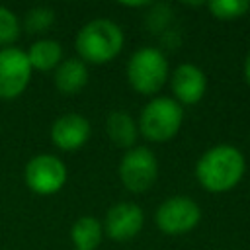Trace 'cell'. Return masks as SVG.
Listing matches in <instances>:
<instances>
[{
  "label": "cell",
  "mask_w": 250,
  "mask_h": 250,
  "mask_svg": "<svg viewBox=\"0 0 250 250\" xmlns=\"http://www.w3.org/2000/svg\"><path fill=\"white\" fill-rule=\"evenodd\" d=\"M55 23V12L47 6H35L27 10L23 18V27L29 33H47Z\"/></svg>",
  "instance_id": "ac0fdd59"
},
{
  "label": "cell",
  "mask_w": 250,
  "mask_h": 250,
  "mask_svg": "<svg viewBox=\"0 0 250 250\" xmlns=\"http://www.w3.org/2000/svg\"><path fill=\"white\" fill-rule=\"evenodd\" d=\"M170 88L172 98L184 107V105H195L203 100L207 92V76L205 72L193 64V62H180L170 72Z\"/></svg>",
  "instance_id": "30bf717a"
},
{
  "label": "cell",
  "mask_w": 250,
  "mask_h": 250,
  "mask_svg": "<svg viewBox=\"0 0 250 250\" xmlns=\"http://www.w3.org/2000/svg\"><path fill=\"white\" fill-rule=\"evenodd\" d=\"M125 76L137 94L154 98L170 78L168 59L156 47H139L127 61Z\"/></svg>",
  "instance_id": "3957f363"
},
{
  "label": "cell",
  "mask_w": 250,
  "mask_h": 250,
  "mask_svg": "<svg viewBox=\"0 0 250 250\" xmlns=\"http://www.w3.org/2000/svg\"><path fill=\"white\" fill-rule=\"evenodd\" d=\"M33 68L23 49L20 47H4L0 49V100H16L20 98L29 82Z\"/></svg>",
  "instance_id": "ba28073f"
},
{
  "label": "cell",
  "mask_w": 250,
  "mask_h": 250,
  "mask_svg": "<svg viewBox=\"0 0 250 250\" xmlns=\"http://www.w3.org/2000/svg\"><path fill=\"white\" fill-rule=\"evenodd\" d=\"M117 174L121 184L133 193L148 191L156 178H158V160L148 146L135 145L133 148L125 150L119 160Z\"/></svg>",
  "instance_id": "5b68a950"
},
{
  "label": "cell",
  "mask_w": 250,
  "mask_h": 250,
  "mask_svg": "<svg viewBox=\"0 0 250 250\" xmlns=\"http://www.w3.org/2000/svg\"><path fill=\"white\" fill-rule=\"evenodd\" d=\"M242 74H244L246 84L250 86V51H248V55H246V59H244V64H242Z\"/></svg>",
  "instance_id": "d6986e66"
},
{
  "label": "cell",
  "mask_w": 250,
  "mask_h": 250,
  "mask_svg": "<svg viewBox=\"0 0 250 250\" xmlns=\"http://www.w3.org/2000/svg\"><path fill=\"white\" fill-rule=\"evenodd\" d=\"M88 84V64L78 57L62 59L53 70V86L62 96H74Z\"/></svg>",
  "instance_id": "7c38bea8"
},
{
  "label": "cell",
  "mask_w": 250,
  "mask_h": 250,
  "mask_svg": "<svg viewBox=\"0 0 250 250\" xmlns=\"http://www.w3.org/2000/svg\"><path fill=\"white\" fill-rule=\"evenodd\" d=\"M20 31H21V21L16 16V12H12L6 6H0V49L14 47V43L20 37Z\"/></svg>",
  "instance_id": "e0dca14e"
},
{
  "label": "cell",
  "mask_w": 250,
  "mask_h": 250,
  "mask_svg": "<svg viewBox=\"0 0 250 250\" xmlns=\"http://www.w3.org/2000/svg\"><path fill=\"white\" fill-rule=\"evenodd\" d=\"M125 35L119 23L107 18L86 21L74 39L78 59L86 64H107L123 49Z\"/></svg>",
  "instance_id": "7a4b0ae2"
},
{
  "label": "cell",
  "mask_w": 250,
  "mask_h": 250,
  "mask_svg": "<svg viewBox=\"0 0 250 250\" xmlns=\"http://www.w3.org/2000/svg\"><path fill=\"white\" fill-rule=\"evenodd\" d=\"M207 10L215 20L232 21L250 12V0H211L207 2Z\"/></svg>",
  "instance_id": "2e32d148"
},
{
  "label": "cell",
  "mask_w": 250,
  "mask_h": 250,
  "mask_svg": "<svg viewBox=\"0 0 250 250\" xmlns=\"http://www.w3.org/2000/svg\"><path fill=\"white\" fill-rule=\"evenodd\" d=\"M25 55H27L29 64H31L33 70L53 72L62 61V45L55 39L41 37V39H37L29 45Z\"/></svg>",
  "instance_id": "5bb4252c"
},
{
  "label": "cell",
  "mask_w": 250,
  "mask_h": 250,
  "mask_svg": "<svg viewBox=\"0 0 250 250\" xmlns=\"http://www.w3.org/2000/svg\"><path fill=\"white\" fill-rule=\"evenodd\" d=\"M92 135V125L90 121L80 115V113H62L51 123V143L62 150V152H72L82 148Z\"/></svg>",
  "instance_id": "8fae6325"
},
{
  "label": "cell",
  "mask_w": 250,
  "mask_h": 250,
  "mask_svg": "<svg viewBox=\"0 0 250 250\" xmlns=\"http://www.w3.org/2000/svg\"><path fill=\"white\" fill-rule=\"evenodd\" d=\"M104 234L115 242H127L139 236L145 227V213L137 203L119 201L111 205L104 217Z\"/></svg>",
  "instance_id": "9c48e42d"
},
{
  "label": "cell",
  "mask_w": 250,
  "mask_h": 250,
  "mask_svg": "<svg viewBox=\"0 0 250 250\" xmlns=\"http://www.w3.org/2000/svg\"><path fill=\"white\" fill-rule=\"evenodd\" d=\"M66 180H68L66 164L51 152H41L31 156L23 168V182L29 188V191L37 195L59 193L64 188Z\"/></svg>",
  "instance_id": "8992f818"
},
{
  "label": "cell",
  "mask_w": 250,
  "mask_h": 250,
  "mask_svg": "<svg viewBox=\"0 0 250 250\" xmlns=\"http://www.w3.org/2000/svg\"><path fill=\"white\" fill-rule=\"evenodd\" d=\"M201 221V209L189 195H172L164 199L156 213L154 223L160 232L168 236H182L191 232Z\"/></svg>",
  "instance_id": "52a82bcc"
},
{
  "label": "cell",
  "mask_w": 250,
  "mask_h": 250,
  "mask_svg": "<svg viewBox=\"0 0 250 250\" xmlns=\"http://www.w3.org/2000/svg\"><path fill=\"white\" fill-rule=\"evenodd\" d=\"M105 133L109 137V141L119 146V148H133L139 137V125L133 119L131 113L123 111V109H115L107 115L105 119Z\"/></svg>",
  "instance_id": "4fadbf2b"
},
{
  "label": "cell",
  "mask_w": 250,
  "mask_h": 250,
  "mask_svg": "<svg viewBox=\"0 0 250 250\" xmlns=\"http://www.w3.org/2000/svg\"><path fill=\"white\" fill-rule=\"evenodd\" d=\"M70 240L74 244V250H96L104 240L102 221L94 215L78 217L70 227Z\"/></svg>",
  "instance_id": "9a60e30c"
},
{
  "label": "cell",
  "mask_w": 250,
  "mask_h": 250,
  "mask_svg": "<svg viewBox=\"0 0 250 250\" xmlns=\"http://www.w3.org/2000/svg\"><path fill=\"white\" fill-rule=\"evenodd\" d=\"M184 123V107L170 96L150 98L139 115V133L150 143L172 141Z\"/></svg>",
  "instance_id": "277c9868"
},
{
  "label": "cell",
  "mask_w": 250,
  "mask_h": 250,
  "mask_svg": "<svg viewBox=\"0 0 250 250\" xmlns=\"http://www.w3.org/2000/svg\"><path fill=\"white\" fill-rule=\"evenodd\" d=\"M246 174V158L234 145H215L195 162V178L209 193H227L234 189Z\"/></svg>",
  "instance_id": "6da1fadb"
}]
</instances>
